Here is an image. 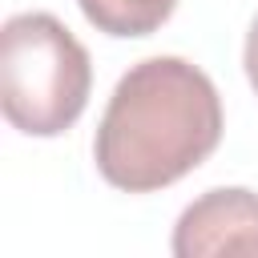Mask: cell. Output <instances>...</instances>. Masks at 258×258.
Returning a JSON list of instances; mask_svg holds the SVG:
<instances>
[{
    "label": "cell",
    "mask_w": 258,
    "mask_h": 258,
    "mask_svg": "<svg viewBox=\"0 0 258 258\" xmlns=\"http://www.w3.org/2000/svg\"><path fill=\"white\" fill-rule=\"evenodd\" d=\"M214 81L185 56L137 60L113 89L97 137V173L121 194H157L194 173L222 141Z\"/></svg>",
    "instance_id": "cell-1"
},
{
    "label": "cell",
    "mask_w": 258,
    "mask_h": 258,
    "mask_svg": "<svg viewBox=\"0 0 258 258\" xmlns=\"http://www.w3.org/2000/svg\"><path fill=\"white\" fill-rule=\"evenodd\" d=\"M93 93L89 48L52 12H16L0 28V109L24 137H60Z\"/></svg>",
    "instance_id": "cell-2"
},
{
    "label": "cell",
    "mask_w": 258,
    "mask_h": 258,
    "mask_svg": "<svg viewBox=\"0 0 258 258\" xmlns=\"http://www.w3.org/2000/svg\"><path fill=\"white\" fill-rule=\"evenodd\" d=\"M177 258L258 254V194L242 185H218L194 198L169 238Z\"/></svg>",
    "instance_id": "cell-3"
},
{
    "label": "cell",
    "mask_w": 258,
    "mask_h": 258,
    "mask_svg": "<svg viewBox=\"0 0 258 258\" xmlns=\"http://www.w3.org/2000/svg\"><path fill=\"white\" fill-rule=\"evenodd\" d=\"M85 20L105 36H153L177 8V0H77Z\"/></svg>",
    "instance_id": "cell-4"
},
{
    "label": "cell",
    "mask_w": 258,
    "mask_h": 258,
    "mask_svg": "<svg viewBox=\"0 0 258 258\" xmlns=\"http://www.w3.org/2000/svg\"><path fill=\"white\" fill-rule=\"evenodd\" d=\"M242 69H246V81H250V89L258 93V12H254V20H250L246 44H242Z\"/></svg>",
    "instance_id": "cell-5"
}]
</instances>
